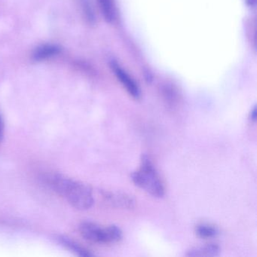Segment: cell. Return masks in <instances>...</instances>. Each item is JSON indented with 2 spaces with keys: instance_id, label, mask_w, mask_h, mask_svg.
<instances>
[{
  "instance_id": "8fae6325",
  "label": "cell",
  "mask_w": 257,
  "mask_h": 257,
  "mask_svg": "<svg viewBox=\"0 0 257 257\" xmlns=\"http://www.w3.org/2000/svg\"><path fill=\"white\" fill-rule=\"evenodd\" d=\"M4 132H5V123L2 115L0 114V143L2 142L4 139Z\"/></svg>"
},
{
  "instance_id": "52a82bcc",
  "label": "cell",
  "mask_w": 257,
  "mask_h": 257,
  "mask_svg": "<svg viewBox=\"0 0 257 257\" xmlns=\"http://www.w3.org/2000/svg\"><path fill=\"white\" fill-rule=\"evenodd\" d=\"M61 49L55 45H43L35 49L33 54V59L36 61H41L51 57L58 55Z\"/></svg>"
},
{
  "instance_id": "7c38bea8",
  "label": "cell",
  "mask_w": 257,
  "mask_h": 257,
  "mask_svg": "<svg viewBox=\"0 0 257 257\" xmlns=\"http://www.w3.org/2000/svg\"><path fill=\"white\" fill-rule=\"evenodd\" d=\"M249 118L252 122H255L256 121V107L255 106H254L253 109L251 110Z\"/></svg>"
},
{
  "instance_id": "277c9868",
  "label": "cell",
  "mask_w": 257,
  "mask_h": 257,
  "mask_svg": "<svg viewBox=\"0 0 257 257\" xmlns=\"http://www.w3.org/2000/svg\"><path fill=\"white\" fill-rule=\"evenodd\" d=\"M111 67H112L114 74L115 75L120 83L125 88L127 93L134 98H140V97H141V90H140L139 86L135 82V79L125 70H123L118 64L112 63Z\"/></svg>"
},
{
  "instance_id": "9c48e42d",
  "label": "cell",
  "mask_w": 257,
  "mask_h": 257,
  "mask_svg": "<svg viewBox=\"0 0 257 257\" xmlns=\"http://www.w3.org/2000/svg\"><path fill=\"white\" fill-rule=\"evenodd\" d=\"M57 240L59 241L61 244L67 247V249L74 252L77 255H81V256H91L93 254L90 252L88 249L84 248L83 246H80V244L76 243L74 240L68 238V237H64V236H59L57 238Z\"/></svg>"
},
{
  "instance_id": "7a4b0ae2",
  "label": "cell",
  "mask_w": 257,
  "mask_h": 257,
  "mask_svg": "<svg viewBox=\"0 0 257 257\" xmlns=\"http://www.w3.org/2000/svg\"><path fill=\"white\" fill-rule=\"evenodd\" d=\"M132 181L141 189L156 198H162L165 189L160 176L147 155L141 159L140 168L132 174Z\"/></svg>"
},
{
  "instance_id": "30bf717a",
  "label": "cell",
  "mask_w": 257,
  "mask_h": 257,
  "mask_svg": "<svg viewBox=\"0 0 257 257\" xmlns=\"http://www.w3.org/2000/svg\"><path fill=\"white\" fill-rule=\"evenodd\" d=\"M195 232L201 238H211L217 235L219 231L214 225L210 224H200L195 228Z\"/></svg>"
},
{
  "instance_id": "8992f818",
  "label": "cell",
  "mask_w": 257,
  "mask_h": 257,
  "mask_svg": "<svg viewBox=\"0 0 257 257\" xmlns=\"http://www.w3.org/2000/svg\"><path fill=\"white\" fill-rule=\"evenodd\" d=\"M220 247L215 243H209L204 246H197L186 252L187 256H216L220 253Z\"/></svg>"
},
{
  "instance_id": "5b68a950",
  "label": "cell",
  "mask_w": 257,
  "mask_h": 257,
  "mask_svg": "<svg viewBox=\"0 0 257 257\" xmlns=\"http://www.w3.org/2000/svg\"><path fill=\"white\" fill-rule=\"evenodd\" d=\"M105 199L113 207L123 210H132L136 205V201L132 195L125 192L105 191L103 192Z\"/></svg>"
},
{
  "instance_id": "6da1fadb",
  "label": "cell",
  "mask_w": 257,
  "mask_h": 257,
  "mask_svg": "<svg viewBox=\"0 0 257 257\" xmlns=\"http://www.w3.org/2000/svg\"><path fill=\"white\" fill-rule=\"evenodd\" d=\"M46 182L51 188L78 210H88L94 204L92 189L89 186L62 174L46 176Z\"/></svg>"
},
{
  "instance_id": "4fadbf2b",
  "label": "cell",
  "mask_w": 257,
  "mask_h": 257,
  "mask_svg": "<svg viewBox=\"0 0 257 257\" xmlns=\"http://www.w3.org/2000/svg\"><path fill=\"white\" fill-rule=\"evenodd\" d=\"M247 3L249 4V5L252 6L254 4H255V0H247Z\"/></svg>"
},
{
  "instance_id": "3957f363",
  "label": "cell",
  "mask_w": 257,
  "mask_h": 257,
  "mask_svg": "<svg viewBox=\"0 0 257 257\" xmlns=\"http://www.w3.org/2000/svg\"><path fill=\"white\" fill-rule=\"evenodd\" d=\"M84 238L97 243H115L122 238V231L116 225L101 226L93 222H84L79 226Z\"/></svg>"
},
{
  "instance_id": "ba28073f",
  "label": "cell",
  "mask_w": 257,
  "mask_h": 257,
  "mask_svg": "<svg viewBox=\"0 0 257 257\" xmlns=\"http://www.w3.org/2000/svg\"><path fill=\"white\" fill-rule=\"evenodd\" d=\"M100 11L108 23H113L116 19V10H115L114 0H97Z\"/></svg>"
}]
</instances>
